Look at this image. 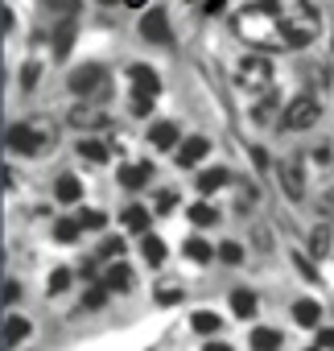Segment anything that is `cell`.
Returning <instances> with one entry per match:
<instances>
[{"mask_svg":"<svg viewBox=\"0 0 334 351\" xmlns=\"http://www.w3.org/2000/svg\"><path fill=\"white\" fill-rule=\"evenodd\" d=\"M313 343H318V347H334V326H322Z\"/></svg>","mask_w":334,"mask_h":351,"instance_id":"obj_41","label":"cell"},{"mask_svg":"<svg viewBox=\"0 0 334 351\" xmlns=\"http://www.w3.org/2000/svg\"><path fill=\"white\" fill-rule=\"evenodd\" d=\"M157 302L161 306H178L182 302V285H157Z\"/></svg>","mask_w":334,"mask_h":351,"instance_id":"obj_34","label":"cell"},{"mask_svg":"<svg viewBox=\"0 0 334 351\" xmlns=\"http://www.w3.org/2000/svg\"><path fill=\"white\" fill-rule=\"evenodd\" d=\"M99 5H124V0H99Z\"/></svg>","mask_w":334,"mask_h":351,"instance_id":"obj_45","label":"cell"},{"mask_svg":"<svg viewBox=\"0 0 334 351\" xmlns=\"http://www.w3.org/2000/svg\"><path fill=\"white\" fill-rule=\"evenodd\" d=\"M25 335H29V322L17 318V314H9V318H5V347H17Z\"/></svg>","mask_w":334,"mask_h":351,"instance_id":"obj_25","label":"cell"},{"mask_svg":"<svg viewBox=\"0 0 334 351\" xmlns=\"http://www.w3.org/2000/svg\"><path fill=\"white\" fill-rule=\"evenodd\" d=\"M235 87H244V91H268V87H272V62H268L264 54L240 58V66H235Z\"/></svg>","mask_w":334,"mask_h":351,"instance_id":"obj_4","label":"cell"},{"mask_svg":"<svg viewBox=\"0 0 334 351\" xmlns=\"http://www.w3.org/2000/svg\"><path fill=\"white\" fill-rule=\"evenodd\" d=\"M293 265H297V269H301V277H309V281H318V269H313V265H309V261H305V256H301V252H297V256H293Z\"/></svg>","mask_w":334,"mask_h":351,"instance_id":"obj_39","label":"cell"},{"mask_svg":"<svg viewBox=\"0 0 334 351\" xmlns=\"http://www.w3.org/2000/svg\"><path fill=\"white\" fill-rule=\"evenodd\" d=\"M219 261H223V265H240V261H244V248H240L235 240H227V244H219Z\"/></svg>","mask_w":334,"mask_h":351,"instance_id":"obj_33","label":"cell"},{"mask_svg":"<svg viewBox=\"0 0 334 351\" xmlns=\"http://www.w3.org/2000/svg\"><path fill=\"white\" fill-rule=\"evenodd\" d=\"M190 223H194V228H215V223H219V211H215L211 203H194V207H190Z\"/></svg>","mask_w":334,"mask_h":351,"instance_id":"obj_26","label":"cell"},{"mask_svg":"<svg viewBox=\"0 0 334 351\" xmlns=\"http://www.w3.org/2000/svg\"><path fill=\"white\" fill-rule=\"evenodd\" d=\"M103 285L112 289V293H124V289H132V269L128 265H107V273H103Z\"/></svg>","mask_w":334,"mask_h":351,"instance_id":"obj_19","label":"cell"},{"mask_svg":"<svg viewBox=\"0 0 334 351\" xmlns=\"http://www.w3.org/2000/svg\"><path fill=\"white\" fill-rule=\"evenodd\" d=\"M99 256L120 261V256H124V240H120V236H107V240H103V248H99Z\"/></svg>","mask_w":334,"mask_h":351,"instance_id":"obj_35","label":"cell"},{"mask_svg":"<svg viewBox=\"0 0 334 351\" xmlns=\"http://www.w3.org/2000/svg\"><path fill=\"white\" fill-rule=\"evenodd\" d=\"M140 256H144V265H149V269L165 265V244H161V236L144 232V236H140Z\"/></svg>","mask_w":334,"mask_h":351,"instance_id":"obj_18","label":"cell"},{"mask_svg":"<svg viewBox=\"0 0 334 351\" xmlns=\"http://www.w3.org/2000/svg\"><path fill=\"white\" fill-rule=\"evenodd\" d=\"M235 29L244 42H252L256 50H272V46H285L281 38V13H277V0H256L252 9H244L235 17Z\"/></svg>","mask_w":334,"mask_h":351,"instance_id":"obj_1","label":"cell"},{"mask_svg":"<svg viewBox=\"0 0 334 351\" xmlns=\"http://www.w3.org/2000/svg\"><path fill=\"white\" fill-rule=\"evenodd\" d=\"M182 252H186V256H190V261H198V265H211V261H215V256H219V248H211V244H207V240H203V236H190V240H186V248H182Z\"/></svg>","mask_w":334,"mask_h":351,"instance_id":"obj_20","label":"cell"},{"mask_svg":"<svg viewBox=\"0 0 334 351\" xmlns=\"http://www.w3.org/2000/svg\"><path fill=\"white\" fill-rule=\"evenodd\" d=\"M70 91L79 95V99H95L103 87H107V66H99V62H83V66H75L70 71Z\"/></svg>","mask_w":334,"mask_h":351,"instance_id":"obj_6","label":"cell"},{"mask_svg":"<svg viewBox=\"0 0 334 351\" xmlns=\"http://www.w3.org/2000/svg\"><path fill=\"white\" fill-rule=\"evenodd\" d=\"M70 281H75V273H70V269H54V273H50V293H54V298H58V293H66V289H70Z\"/></svg>","mask_w":334,"mask_h":351,"instance_id":"obj_31","label":"cell"},{"mask_svg":"<svg viewBox=\"0 0 334 351\" xmlns=\"http://www.w3.org/2000/svg\"><path fill=\"white\" fill-rule=\"evenodd\" d=\"M272 169H277V182H281L285 199L301 203V199H305V178H301V165H297V161H277Z\"/></svg>","mask_w":334,"mask_h":351,"instance_id":"obj_8","label":"cell"},{"mask_svg":"<svg viewBox=\"0 0 334 351\" xmlns=\"http://www.w3.org/2000/svg\"><path fill=\"white\" fill-rule=\"evenodd\" d=\"M207 153H211V141H207L203 132H194V136H186V141L178 145V165H182V169H190V165H198Z\"/></svg>","mask_w":334,"mask_h":351,"instance_id":"obj_11","label":"cell"},{"mask_svg":"<svg viewBox=\"0 0 334 351\" xmlns=\"http://www.w3.org/2000/svg\"><path fill=\"white\" fill-rule=\"evenodd\" d=\"M128 79H132V87L140 91V95H161V79H157V71L153 66H144V62H136V66H128Z\"/></svg>","mask_w":334,"mask_h":351,"instance_id":"obj_12","label":"cell"},{"mask_svg":"<svg viewBox=\"0 0 334 351\" xmlns=\"http://www.w3.org/2000/svg\"><path fill=\"white\" fill-rule=\"evenodd\" d=\"M5 145L13 153H21V157H34L46 145H54V128L50 124H9L5 128Z\"/></svg>","mask_w":334,"mask_h":351,"instance_id":"obj_3","label":"cell"},{"mask_svg":"<svg viewBox=\"0 0 334 351\" xmlns=\"http://www.w3.org/2000/svg\"><path fill=\"white\" fill-rule=\"evenodd\" d=\"M120 219H124V228H128V232H140V236L153 228V211H149V207H140V203L124 207V215H120Z\"/></svg>","mask_w":334,"mask_h":351,"instance_id":"obj_16","label":"cell"},{"mask_svg":"<svg viewBox=\"0 0 334 351\" xmlns=\"http://www.w3.org/2000/svg\"><path fill=\"white\" fill-rule=\"evenodd\" d=\"M17 298H21V285H17V281H5V302H9V306H13V302H17Z\"/></svg>","mask_w":334,"mask_h":351,"instance_id":"obj_42","label":"cell"},{"mask_svg":"<svg viewBox=\"0 0 334 351\" xmlns=\"http://www.w3.org/2000/svg\"><path fill=\"white\" fill-rule=\"evenodd\" d=\"M318 116H322V99L318 95H293L289 108H285V116H281V124L289 132H301V128H313Z\"/></svg>","mask_w":334,"mask_h":351,"instance_id":"obj_5","label":"cell"},{"mask_svg":"<svg viewBox=\"0 0 334 351\" xmlns=\"http://www.w3.org/2000/svg\"><path fill=\"white\" fill-rule=\"evenodd\" d=\"M79 223H83V228H103L107 219H103L99 211H79Z\"/></svg>","mask_w":334,"mask_h":351,"instance_id":"obj_38","label":"cell"},{"mask_svg":"<svg viewBox=\"0 0 334 351\" xmlns=\"http://www.w3.org/2000/svg\"><path fill=\"white\" fill-rule=\"evenodd\" d=\"M149 112H153V95L132 91V116H149Z\"/></svg>","mask_w":334,"mask_h":351,"instance_id":"obj_36","label":"cell"},{"mask_svg":"<svg viewBox=\"0 0 334 351\" xmlns=\"http://www.w3.org/2000/svg\"><path fill=\"white\" fill-rule=\"evenodd\" d=\"M50 9H58V13H75L79 9V0H46Z\"/></svg>","mask_w":334,"mask_h":351,"instance_id":"obj_40","label":"cell"},{"mask_svg":"<svg viewBox=\"0 0 334 351\" xmlns=\"http://www.w3.org/2000/svg\"><path fill=\"white\" fill-rule=\"evenodd\" d=\"M231 310H235L240 318H252V314H256V293H252V289H231Z\"/></svg>","mask_w":334,"mask_h":351,"instance_id":"obj_24","label":"cell"},{"mask_svg":"<svg viewBox=\"0 0 334 351\" xmlns=\"http://www.w3.org/2000/svg\"><path fill=\"white\" fill-rule=\"evenodd\" d=\"M190 326H194V330H198L203 339H211L215 330H223V318H219L215 310H198V314L190 318Z\"/></svg>","mask_w":334,"mask_h":351,"instance_id":"obj_21","label":"cell"},{"mask_svg":"<svg viewBox=\"0 0 334 351\" xmlns=\"http://www.w3.org/2000/svg\"><path fill=\"white\" fill-rule=\"evenodd\" d=\"M293 318H297L301 326H318L322 306H318V302H309V298H301V302H293Z\"/></svg>","mask_w":334,"mask_h":351,"instance_id":"obj_23","label":"cell"},{"mask_svg":"<svg viewBox=\"0 0 334 351\" xmlns=\"http://www.w3.org/2000/svg\"><path fill=\"white\" fill-rule=\"evenodd\" d=\"M107 293H112L107 285H91V289L83 293V310H99V306L107 302Z\"/></svg>","mask_w":334,"mask_h":351,"instance_id":"obj_32","label":"cell"},{"mask_svg":"<svg viewBox=\"0 0 334 351\" xmlns=\"http://www.w3.org/2000/svg\"><path fill=\"white\" fill-rule=\"evenodd\" d=\"M75 34H79V21H75V13H66V17L58 21V29H54V54H58V58H66V54H70Z\"/></svg>","mask_w":334,"mask_h":351,"instance_id":"obj_14","label":"cell"},{"mask_svg":"<svg viewBox=\"0 0 334 351\" xmlns=\"http://www.w3.org/2000/svg\"><path fill=\"white\" fill-rule=\"evenodd\" d=\"M116 178H120L124 191H144V186L153 182V165H149V161H128V165H120Z\"/></svg>","mask_w":334,"mask_h":351,"instance_id":"obj_10","label":"cell"},{"mask_svg":"<svg viewBox=\"0 0 334 351\" xmlns=\"http://www.w3.org/2000/svg\"><path fill=\"white\" fill-rule=\"evenodd\" d=\"M178 141H182V132H178V124H170V120H157V124L149 128V145H153V149H178Z\"/></svg>","mask_w":334,"mask_h":351,"instance_id":"obj_13","label":"cell"},{"mask_svg":"<svg viewBox=\"0 0 334 351\" xmlns=\"http://www.w3.org/2000/svg\"><path fill=\"white\" fill-rule=\"evenodd\" d=\"M79 157H87V161H95V165H103L112 153H107V145H99V141H79Z\"/></svg>","mask_w":334,"mask_h":351,"instance_id":"obj_28","label":"cell"},{"mask_svg":"<svg viewBox=\"0 0 334 351\" xmlns=\"http://www.w3.org/2000/svg\"><path fill=\"white\" fill-rule=\"evenodd\" d=\"M223 5H227V0H207V13H219Z\"/></svg>","mask_w":334,"mask_h":351,"instance_id":"obj_43","label":"cell"},{"mask_svg":"<svg viewBox=\"0 0 334 351\" xmlns=\"http://www.w3.org/2000/svg\"><path fill=\"white\" fill-rule=\"evenodd\" d=\"M54 199H58V203H66V207H75V203L83 199V182L75 178V173H62V178L54 182Z\"/></svg>","mask_w":334,"mask_h":351,"instance_id":"obj_15","label":"cell"},{"mask_svg":"<svg viewBox=\"0 0 334 351\" xmlns=\"http://www.w3.org/2000/svg\"><path fill=\"white\" fill-rule=\"evenodd\" d=\"M227 182H231V173H227L223 165H211V169L198 173V195H215V191L227 186Z\"/></svg>","mask_w":334,"mask_h":351,"instance_id":"obj_17","label":"cell"},{"mask_svg":"<svg viewBox=\"0 0 334 351\" xmlns=\"http://www.w3.org/2000/svg\"><path fill=\"white\" fill-rule=\"evenodd\" d=\"M66 120H70L79 132H99V128H107V120H112V116H107L95 99H79V104L70 108V116H66Z\"/></svg>","mask_w":334,"mask_h":351,"instance_id":"obj_7","label":"cell"},{"mask_svg":"<svg viewBox=\"0 0 334 351\" xmlns=\"http://www.w3.org/2000/svg\"><path fill=\"white\" fill-rule=\"evenodd\" d=\"M281 343H285V335H281L277 326H256V330H252V347H256V351H272V347H281Z\"/></svg>","mask_w":334,"mask_h":351,"instance_id":"obj_22","label":"cell"},{"mask_svg":"<svg viewBox=\"0 0 334 351\" xmlns=\"http://www.w3.org/2000/svg\"><path fill=\"white\" fill-rule=\"evenodd\" d=\"M326 248H330V228H313V236H309V256H326Z\"/></svg>","mask_w":334,"mask_h":351,"instance_id":"obj_30","label":"cell"},{"mask_svg":"<svg viewBox=\"0 0 334 351\" xmlns=\"http://www.w3.org/2000/svg\"><path fill=\"white\" fill-rule=\"evenodd\" d=\"M79 236H83V223H79V219H58V223H54V240H58V244H75Z\"/></svg>","mask_w":334,"mask_h":351,"instance_id":"obj_27","label":"cell"},{"mask_svg":"<svg viewBox=\"0 0 334 351\" xmlns=\"http://www.w3.org/2000/svg\"><path fill=\"white\" fill-rule=\"evenodd\" d=\"M277 13H281V38L285 50H301L318 38V9L305 5V0H277Z\"/></svg>","mask_w":334,"mask_h":351,"instance_id":"obj_2","label":"cell"},{"mask_svg":"<svg viewBox=\"0 0 334 351\" xmlns=\"http://www.w3.org/2000/svg\"><path fill=\"white\" fill-rule=\"evenodd\" d=\"M140 38L153 42V46H165V42H170V13H165V9H149L140 17Z\"/></svg>","mask_w":334,"mask_h":351,"instance_id":"obj_9","label":"cell"},{"mask_svg":"<svg viewBox=\"0 0 334 351\" xmlns=\"http://www.w3.org/2000/svg\"><path fill=\"white\" fill-rule=\"evenodd\" d=\"M124 5H132V9H144V0H124Z\"/></svg>","mask_w":334,"mask_h":351,"instance_id":"obj_44","label":"cell"},{"mask_svg":"<svg viewBox=\"0 0 334 351\" xmlns=\"http://www.w3.org/2000/svg\"><path fill=\"white\" fill-rule=\"evenodd\" d=\"M174 207H178V195H174V191H157V195H153V211H157V215H170Z\"/></svg>","mask_w":334,"mask_h":351,"instance_id":"obj_29","label":"cell"},{"mask_svg":"<svg viewBox=\"0 0 334 351\" xmlns=\"http://www.w3.org/2000/svg\"><path fill=\"white\" fill-rule=\"evenodd\" d=\"M38 75H42V66H38V62H25V71H21V87H34Z\"/></svg>","mask_w":334,"mask_h":351,"instance_id":"obj_37","label":"cell"}]
</instances>
